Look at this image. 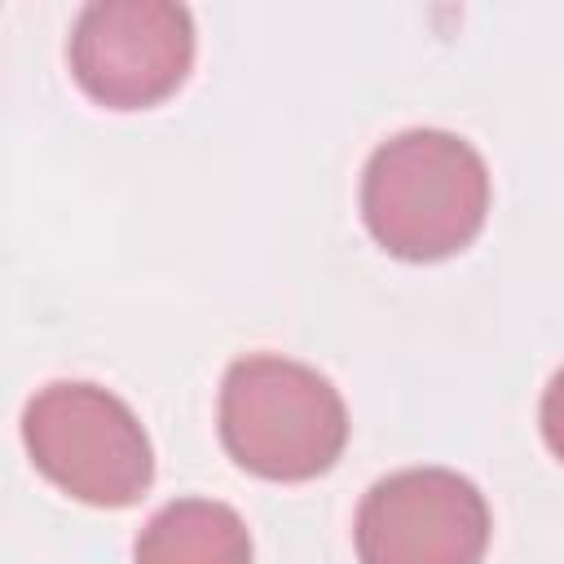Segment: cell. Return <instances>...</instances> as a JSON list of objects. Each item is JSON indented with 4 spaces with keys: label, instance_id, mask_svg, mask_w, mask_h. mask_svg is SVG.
I'll use <instances>...</instances> for the list:
<instances>
[{
    "label": "cell",
    "instance_id": "cell-1",
    "mask_svg": "<svg viewBox=\"0 0 564 564\" xmlns=\"http://www.w3.org/2000/svg\"><path fill=\"white\" fill-rule=\"evenodd\" d=\"M489 212V167L454 132L410 128L383 141L361 176L370 238L397 260H445L463 251Z\"/></svg>",
    "mask_w": 564,
    "mask_h": 564
},
{
    "label": "cell",
    "instance_id": "cell-2",
    "mask_svg": "<svg viewBox=\"0 0 564 564\" xmlns=\"http://www.w3.org/2000/svg\"><path fill=\"white\" fill-rule=\"evenodd\" d=\"M220 441L251 476L313 480L339 458L348 441V410L313 366L251 352L225 370Z\"/></svg>",
    "mask_w": 564,
    "mask_h": 564
},
{
    "label": "cell",
    "instance_id": "cell-3",
    "mask_svg": "<svg viewBox=\"0 0 564 564\" xmlns=\"http://www.w3.org/2000/svg\"><path fill=\"white\" fill-rule=\"evenodd\" d=\"M22 441L31 463L88 507H128L154 476L141 419L97 383H48L26 401Z\"/></svg>",
    "mask_w": 564,
    "mask_h": 564
},
{
    "label": "cell",
    "instance_id": "cell-4",
    "mask_svg": "<svg viewBox=\"0 0 564 564\" xmlns=\"http://www.w3.org/2000/svg\"><path fill=\"white\" fill-rule=\"evenodd\" d=\"M194 66L189 9L167 0H101L75 18L70 75L110 110H145L172 97Z\"/></svg>",
    "mask_w": 564,
    "mask_h": 564
},
{
    "label": "cell",
    "instance_id": "cell-5",
    "mask_svg": "<svg viewBox=\"0 0 564 564\" xmlns=\"http://www.w3.org/2000/svg\"><path fill=\"white\" fill-rule=\"evenodd\" d=\"M352 538L361 564H480L489 507L449 467H405L370 485Z\"/></svg>",
    "mask_w": 564,
    "mask_h": 564
},
{
    "label": "cell",
    "instance_id": "cell-6",
    "mask_svg": "<svg viewBox=\"0 0 564 564\" xmlns=\"http://www.w3.org/2000/svg\"><path fill=\"white\" fill-rule=\"evenodd\" d=\"M137 564H251V533L216 498H176L141 529Z\"/></svg>",
    "mask_w": 564,
    "mask_h": 564
},
{
    "label": "cell",
    "instance_id": "cell-7",
    "mask_svg": "<svg viewBox=\"0 0 564 564\" xmlns=\"http://www.w3.org/2000/svg\"><path fill=\"white\" fill-rule=\"evenodd\" d=\"M542 436L551 454L564 463V370H555V379L542 392Z\"/></svg>",
    "mask_w": 564,
    "mask_h": 564
}]
</instances>
